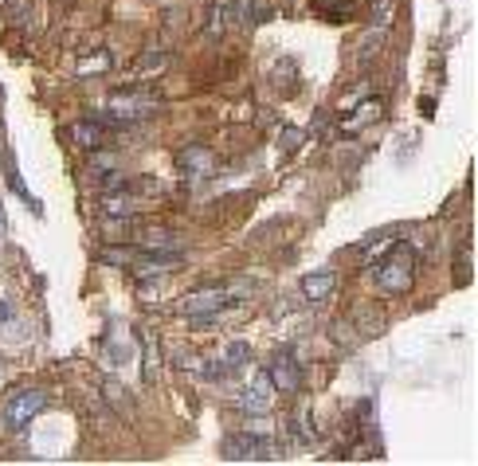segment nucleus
Masks as SVG:
<instances>
[{
  "label": "nucleus",
  "instance_id": "obj_7",
  "mask_svg": "<svg viewBox=\"0 0 478 466\" xmlns=\"http://www.w3.org/2000/svg\"><path fill=\"white\" fill-rule=\"evenodd\" d=\"M177 165V173H185V176H216V153H212L208 146H185L181 153L173 157Z\"/></svg>",
  "mask_w": 478,
  "mask_h": 466
},
{
  "label": "nucleus",
  "instance_id": "obj_8",
  "mask_svg": "<svg viewBox=\"0 0 478 466\" xmlns=\"http://www.w3.org/2000/svg\"><path fill=\"white\" fill-rule=\"evenodd\" d=\"M380 114H385V102H380V99H368V102L357 106L353 114H345L341 122H338V129L353 138V134H361V129H368L373 122H380Z\"/></svg>",
  "mask_w": 478,
  "mask_h": 466
},
{
  "label": "nucleus",
  "instance_id": "obj_4",
  "mask_svg": "<svg viewBox=\"0 0 478 466\" xmlns=\"http://www.w3.org/2000/svg\"><path fill=\"white\" fill-rule=\"evenodd\" d=\"M232 294H235V286H232V282H220V286H200V290L185 294L181 302H177V309H181L185 318H205V314H212V309L228 306V302H232Z\"/></svg>",
  "mask_w": 478,
  "mask_h": 466
},
{
  "label": "nucleus",
  "instance_id": "obj_11",
  "mask_svg": "<svg viewBox=\"0 0 478 466\" xmlns=\"http://www.w3.org/2000/svg\"><path fill=\"white\" fill-rule=\"evenodd\" d=\"M333 290H338V274L333 271H310L302 279V298L306 302H326V298H333Z\"/></svg>",
  "mask_w": 478,
  "mask_h": 466
},
{
  "label": "nucleus",
  "instance_id": "obj_3",
  "mask_svg": "<svg viewBox=\"0 0 478 466\" xmlns=\"http://www.w3.org/2000/svg\"><path fill=\"white\" fill-rule=\"evenodd\" d=\"M224 459L228 462H263V459H279V447H274L267 435L235 432L224 439Z\"/></svg>",
  "mask_w": 478,
  "mask_h": 466
},
{
  "label": "nucleus",
  "instance_id": "obj_5",
  "mask_svg": "<svg viewBox=\"0 0 478 466\" xmlns=\"http://www.w3.org/2000/svg\"><path fill=\"white\" fill-rule=\"evenodd\" d=\"M47 408V396L40 388H24V392H12V400L5 404V423L8 432H24L35 415Z\"/></svg>",
  "mask_w": 478,
  "mask_h": 466
},
{
  "label": "nucleus",
  "instance_id": "obj_9",
  "mask_svg": "<svg viewBox=\"0 0 478 466\" xmlns=\"http://www.w3.org/2000/svg\"><path fill=\"white\" fill-rule=\"evenodd\" d=\"M67 138L75 141L79 149H102L110 141V126L106 122H75L67 129Z\"/></svg>",
  "mask_w": 478,
  "mask_h": 466
},
{
  "label": "nucleus",
  "instance_id": "obj_19",
  "mask_svg": "<svg viewBox=\"0 0 478 466\" xmlns=\"http://www.w3.org/2000/svg\"><path fill=\"white\" fill-rule=\"evenodd\" d=\"M0 321H8V302H0Z\"/></svg>",
  "mask_w": 478,
  "mask_h": 466
},
{
  "label": "nucleus",
  "instance_id": "obj_15",
  "mask_svg": "<svg viewBox=\"0 0 478 466\" xmlns=\"http://www.w3.org/2000/svg\"><path fill=\"white\" fill-rule=\"evenodd\" d=\"M138 243L141 247H153V251H181L177 247V232H165V228H149L146 235H138Z\"/></svg>",
  "mask_w": 478,
  "mask_h": 466
},
{
  "label": "nucleus",
  "instance_id": "obj_14",
  "mask_svg": "<svg viewBox=\"0 0 478 466\" xmlns=\"http://www.w3.org/2000/svg\"><path fill=\"white\" fill-rule=\"evenodd\" d=\"M114 67V55L110 52H94V55H87V59H79L75 63V75L79 79H91V75H99V71H110Z\"/></svg>",
  "mask_w": 478,
  "mask_h": 466
},
{
  "label": "nucleus",
  "instance_id": "obj_17",
  "mask_svg": "<svg viewBox=\"0 0 478 466\" xmlns=\"http://www.w3.org/2000/svg\"><path fill=\"white\" fill-rule=\"evenodd\" d=\"M247 357H251V345H247V341H232L228 349H224V361H220V365L239 368V365H247Z\"/></svg>",
  "mask_w": 478,
  "mask_h": 466
},
{
  "label": "nucleus",
  "instance_id": "obj_2",
  "mask_svg": "<svg viewBox=\"0 0 478 466\" xmlns=\"http://www.w3.org/2000/svg\"><path fill=\"white\" fill-rule=\"evenodd\" d=\"M102 118H106V126H129V122H141V118H149V114H158L161 110V94L158 90H149V87H126V90H114L110 99H106L102 106Z\"/></svg>",
  "mask_w": 478,
  "mask_h": 466
},
{
  "label": "nucleus",
  "instance_id": "obj_1",
  "mask_svg": "<svg viewBox=\"0 0 478 466\" xmlns=\"http://www.w3.org/2000/svg\"><path fill=\"white\" fill-rule=\"evenodd\" d=\"M416 279V247L412 243H392L385 255L373 262V282L385 294H408Z\"/></svg>",
  "mask_w": 478,
  "mask_h": 466
},
{
  "label": "nucleus",
  "instance_id": "obj_18",
  "mask_svg": "<svg viewBox=\"0 0 478 466\" xmlns=\"http://www.w3.org/2000/svg\"><path fill=\"white\" fill-rule=\"evenodd\" d=\"M302 146V129H286L282 134V149H298Z\"/></svg>",
  "mask_w": 478,
  "mask_h": 466
},
{
  "label": "nucleus",
  "instance_id": "obj_6",
  "mask_svg": "<svg viewBox=\"0 0 478 466\" xmlns=\"http://www.w3.org/2000/svg\"><path fill=\"white\" fill-rule=\"evenodd\" d=\"M274 396H279V388H274L271 373H255L247 380L244 396H239V408H244L247 415H267L274 408Z\"/></svg>",
  "mask_w": 478,
  "mask_h": 466
},
{
  "label": "nucleus",
  "instance_id": "obj_16",
  "mask_svg": "<svg viewBox=\"0 0 478 466\" xmlns=\"http://www.w3.org/2000/svg\"><path fill=\"white\" fill-rule=\"evenodd\" d=\"M169 63V52H146L141 59H134V79H146L149 71H161Z\"/></svg>",
  "mask_w": 478,
  "mask_h": 466
},
{
  "label": "nucleus",
  "instance_id": "obj_12",
  "mask_svg": "<svg viewBox=\"0 0 478 466\" xmlns=\"http://www.w3.org/2000/svg\"><path fill=\"white\" fill-rule=\"evenodd\" d=\"M271 380H274V388H279V392H298V388H302V368H298L291 357H274Z\"/></svg>",
  "mask_w": 478,
  "mask_h": 466
},
{
  "label": "nucleus",
  "instance_id": "obj_10",
  "mask_svg": "<svg viewBox=\"0 0 478 466\" xmlns=\"http://www.w3.org/2000/svg\"><path fill=\"white\" fill-rule=\"evenodd\" d=\"M138 204H141V200L134 193H126V188H110V193L102 196V216L106 220H129V216H138Z\"/></svg>",
  "mask_w": 478,
  "mask_h": 466
},
{
  "label": "nucleus",
  "instance_id": "obj_13",
  "mask_svg": "<svg viewBox=\"0 0 478 466\" xmlns=\"http://www.w3.org/2000/svg\"><path fill=\"white\" fill-rule=\"evenodd\" d=\"M141 345H146V385H158V365H161V341L149 326H141Z\"/></svg>",
  "mask_w": 478,
  "mask_h": 466
}]
</instances>
